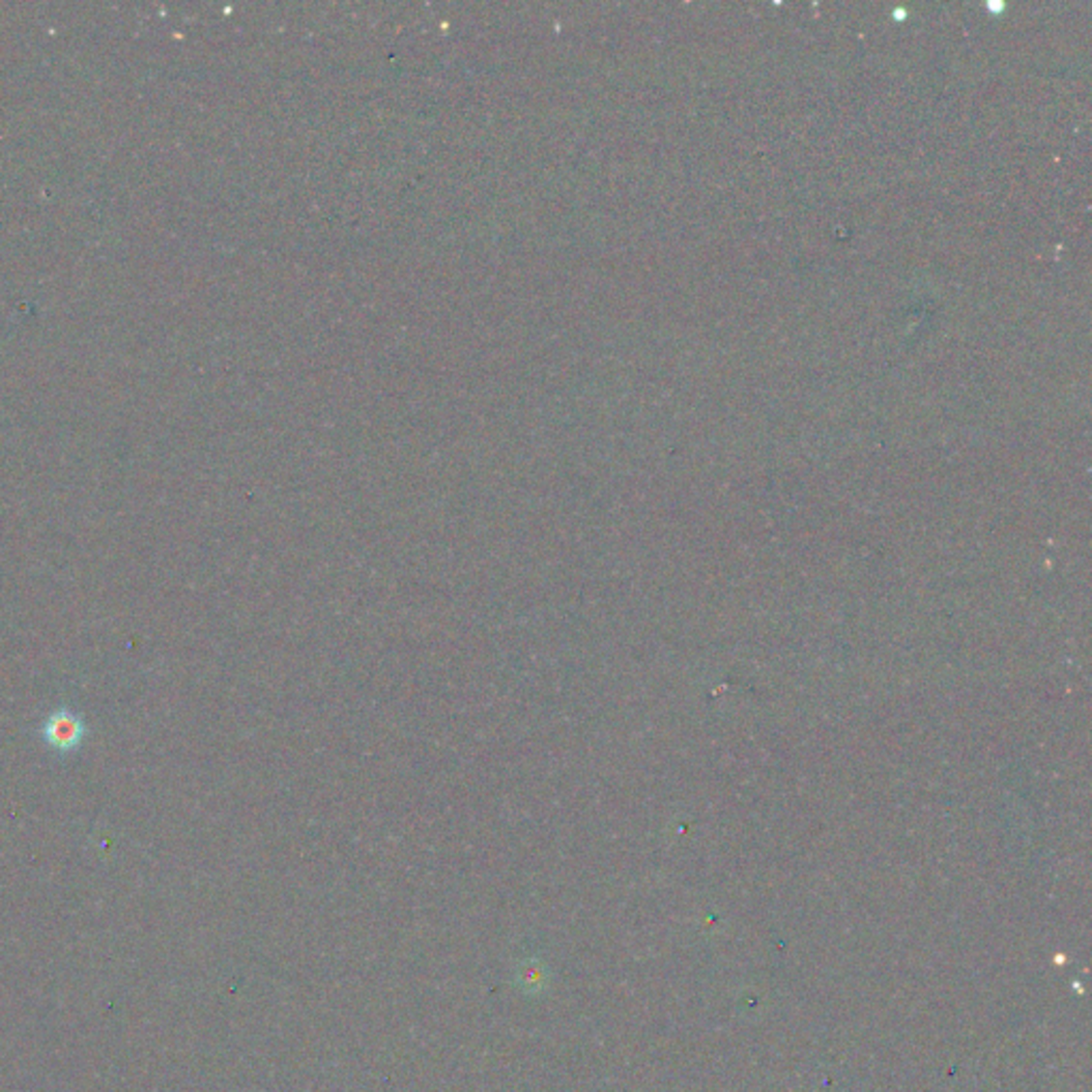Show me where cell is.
<instances>
[{"label":"cell","mask_w":1092,"mask_h":1092,"mask_svg":"<svg viewBox=\"0 0 1092 1092\" xmlns=\"http://www.w3.org/2000/svg\"><path fill=\"white\" fill-rule=\"evenodd\" d=\"M41 738L49 751L71 756L86 740V721L71 708H56L41 724Z\"/></svg>","instance_id":"obj_1"}]
</instances>
